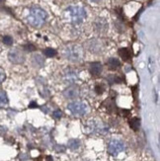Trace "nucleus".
Segmentation results:
<instances>
[{"mask_svg": "<svg viewBox=\"0 0 160 161\" xmlns=\"http://www.w3.org/2000/svg\"><path fill=\"white\" fill-rule=\"evenodd\" d=\"M107 65L110 69H116L118 67L121 66V63L118 58H111L108 61H107Z\"/></svg>", "mask_w": 160, "mask_h": 161, "instance_id": "13", "label": "nucleus"}, {"mask_svg": "<svg viewBox=\"0 0 160 161\" xmlns=\"http://www.w3.org/2000/svg\"><path fill=\"white\" fill-rule=\"evenodd\" d=\"M3 43L5 45L10 46V45H12V43H13V39H12L10 36H5V37H3Z\"/></svg>", "mask_w": 160, "mask_h": 161, "instance_id": "19", "label": "nucleus"}, {"mask_svg": "<svg viewBox=\"0 0 160 161\" xmlns=\"http://www.w3.org/2000/svg\"><path fill=\"white\" fill-rule=\"evenodd\" d=\"M95 91L97 92V94H102V93L105 91V87H104V85L102 84H98L95 87Z\"/></svg>", "mask_w": 160, "mask_h": 161, "instance_id": "20", "label": "nucleus"}, {"mask_svg": "<svg viewBox=\"0 0 160 161\" xmlns=\"http://www.w3.org/2000/svg\"><path fill=\"white\" fill-rule=\"evenodd\" d=\"M4 1V0H0V2H3Z\"/></svg>", "mask_w": 160, "mask_h": 161, "instance_id": "25", "label": "nucleus"}, {"mask_svg": "<svg viewBox=\"0 0 160 161\" xmlns=\"http://www.w3.org/2000/svg\"><path fill=\"white\" fill-rule=\"evenodd\" d=\"M44 54L48 58H52V57H55V55H57V51L53 49V48H46L44 51Z\"/></svg>", "mask_w": 160, "mask_h": 161, "instance_id": "18", "label": "nucleus"}, {"mask_svg": "<svg viewBox=\"0 0 160 161\" xmlns=\"http://www.w3.org/2000/svg\"><path fill=\"white\" fill-rule=\"evenodd\" d=\"M107 27H108V24L106 22V20L102 19V18H99L96 23H95V28L97 31H100V32H104V31L107 30Z\"/></svg>", "mask_w": 160, "mask_h": 161, "instance_id": "12", "label": "nucleus"}, {"mask_svg": "<svg viewBox=\"0 0 160 161\" xmlns=\"http://www.w3.org/2000/svg\"><path fill=\"white\" fill-rule=\"evenodd\" d=\"M89 71L91 75L93 76L100 75V73L102 72V64L100 63H92L89 67Z\"/></svg>", "mask_w": 160, "mask_h": 161, "instance_id": "11", "label": "nucleus"}, {"mask_svg": "<svg viewBox=\"0 0 160 161\" xmlns=\"http://www.w3.org/2000/svg\"><path fill=\"white\" fill-rule=\"evenodd\" d=\"M24 49H25V51H27V52H34L35 49H36V48L33 45L28 44V45H26L25 47H24Z\"/></svg>", "mask_w": 160, "mask_h": 161, "instance_id": "22", "label": "nucleus"}, {"mask_svg": "<svg viewBox=\"0 0 160 161\" xmlns=\"http://www.w3.org/2000/svg\"><path fill=\"white\" fill-rule=\"evenodd\" d=\"M52 116H53L54 119H60L61 116H62V113H61L60 110H55L52 113Z\"/></svg>", "mask_w": 160, "mask_h": 161, "instance_id": "21", "label": "nucleus"}, {"mask_svg": "<svg viewBox=\"0 0 160 161\" xmlns=\"http://www.w3.org/2000/svg\"><path fill=\"white\" fill-rule=\"evenodd\" d=\"M63 57L71 63H79L84 58V49L79 45H67L63 48Z\"/></svg>", "mask_w": 160, "mask_h": 161, "instance_id": "2", "label": "nucleus"}, {"mask_svg": "<svg viewBox=\"0 0 160 161\" xmlns=\"http://www.w3.org/2000/svg\"><path fill=\"white\" fill-rule=\"evenodd\" d=\"M119 54L121 55V58L126 60V61H128L131 58H132V53L130 52V49L128 48H121L119 51Z\"/></svg>", "mask_w": 160, "mask_h": 161, "instance_id": "14", "label": "nucleus"}, {"mask_svg": "<svg viewBox=\"0 0 160 161\" xmlns=\"http://www.w3.org/2000/svg\"><path fill=\"white\" fill-rule=\"evenodd\" d=\"M8 104V97L6 95V93L4 91L0 90V108H3L5 106H7Z\"/></svg>", "mask_w": 160, "mask_h": 161, "instance_id": "15", "label": "nucleus"}, {"mask_svg": "<svg viewBox=\"0 0 160 161\" xmlns=\"http://www.w3.org/2000/svg\"><path fill=\"white\" fill-rule=\"evenodd\" d=\"M68 147L72 150L78 149L80 147V140L79 139H70L68 141Z\"/></svg>", "mask_w": 160, "mask_h": 161, "instance_id": "17", "label": "nucleus"}, {"mask_svg": "<svg viewBox=\"0 0 160 161\" xmlns=\"http://www.w3.org/2000/svg\"><path fill=\"white\" fill-rule=\"evenodd\" d=\"M126 149L125 142L119 138H112L108 143V152L113 156H117L118 154Z\"/></svg>", "mask_w": 160, "mask_h": 161, "instance_id": "6", "label": "nucleus"}, {"mask_svg": "<svg viewBox=\"0 0 160 161\" xmlns=\"http://www.w3.org/2000/svg\"><path fill=\"white\" fill-rule=\"evenodd\" d=\"M67 109L74 116H84L88 112V106L81 101H73L68 104Z\"/></svg>", "mask_w": 160, "mask_h": 161, "instance_id": "5", "label": "nucleus"}, {"mask_svg": "<svg viewBox=\"0 0 160 161\" xmlns=\"http://www.w3.org/2000/svg\"><path fill=\"white\" fill-rule=\"evenodd\" d=\"M66 15L73 24H80L85 20L87 13L81 6L73 5L66 9Z\"/></svg>", "mask_w": 160, "mask_h": 161, "instance_id": "4", "label": "nucleus"}, {"mask_svg": "<svg viewBox=\"0 0 160 161\" xmlns=\"http://www.w3.org/2000/svg\"><path fill=\"white\" fill-rule=\"evenodd\" d=\"M5 78H6V74L4 72V70L2 68H0V84H1L4 81Z\"/></svg>", "mask_w": 160, "mask_h": 161, "instance_id": "23", "label": "nucleus"}, {"mask_svg": "<svg viewBox=\"0 0 160 161\" xmlns=\"http://www.w3.org/2000/svg\"><path fill=\"white\" fill-rule=\"evenodd\" d=\"M88 49L91 53H98L102 51L103 46L101 44V42L99 40H92L90 42H88V45H87Z\"/></svg>", "mask_w": 160, "mask_h": 161, "instance_id": "10", "label": "nucleus"}, {"mask_svg": "<svg viewBox=\"0 0 160 161\" xmlns=\"http://www.w3.org/2000/svg\"><path fill=\"white\" fill-rule=\"evenodd\" d=\"M84 131L89 134H104L109 131V127L102 121L91 119L85 123Z\"/></svg>", "mask_w": 160, "mask_h": 161, "instance_id": "3", "label": "nucleus"}, {"mask_svg": "<svg viewBox=\"0 0 160 161\" xmlns=\"http://www.w3.org/2000/svg\"><path fill=\"white\" fill-rule=\"evenodd\" d=\"M130 126H131V128L133 129V131H138V129L139 128V127H140L139 119H138V118H133V119H132L130 121Z\"/></svg>", "mask_w": 160, "mask_h": 161, "instance_id": "16", "label": "nucleus"}, {"mask_svg": "<svg viewBox=\"0 0 160 161\" xmlns=\"http://www.w3.org/2000/svg\"><path fill=\"white\" fill-rule=\"evenodd\" d=\"M8 58L11 63H16V64H21L25 61V55H24V53L21 51H19V49L14 48L9 52Z\"/></svg>", "mask_w": 160, "mask_h": 161, "instance_id": "7", "label": "nucleus"}, {"mask_svg": "<svg viewBox=\"0 0 160 161\" xmlns=\"http://www.w3.org/2000/svg\"><path fill=\"white\" fill-rule=\"evenodd\" d=\"M63 79H64V81L68 84L75 83L78 79V72L75 71L74 69L67 68L63 73Z\"/></svg>", "mask_w": 160, "mask_h": 161, "instance_id": "8", "label": "nucleus"}, {"mask_svg": "<svg viewBox=\"0 0 160 161\" xmlns=\"http://www.w3.org/2000/svg\"><path fill=\"white\" fill-rule=\"evenodd\" d=\"M48 18L47 12L40 7H33L31 8L27 15V21L31 26L39 28L45 24Z\"/></svg>", "mask_w": 160, "mask_h": 161, "instance_id": "1", "label": "nucleus"}, {"mask_svg": "<svg viewBox=\"0 0 160 161\" xmlns=\"http://www.w3.org/2000/svg\"><path fill=\"white\" fill-rule=\"evenodd\" d=\"M91 2H99V1H101V0H90Z\"/></svg>", "mask_w": 160, "mask_h": 161, "instance_id": "24", "label": "nucleus"}, {"mask_svg": "<svg viewBox=\"0 0 160 161\" xmlns=\"http://www.w3.org/2000/svg\"><path fill=\"white\" fill-rule=\"evenodd\" d=\"M80 95V91L77 86L72 85L63 91V96L67 99H76Z\"/></svg>", "mask_w": 160, "mask_h": 161, "instance_id": "9", "label": "nucleus"}]
</instances>
